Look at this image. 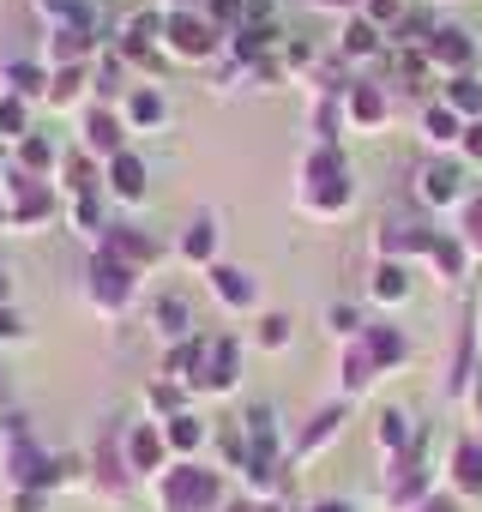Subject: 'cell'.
Segmentation results:
<instances>
[{"label":"cell","mask_w":482,"mask_h":512,"mask_svg":"<svg viewBox=\"0 0 482 512\" xmlns=\"http://www.w3.org/2000/svg\"><path fill=\"white\" fill-rule=\"evenodd\" d=\"M217 500V476L211 470H169L163 476V506L169 512H205Z\"/></svg>","instance_id":"obj_1"},{"label":"cell","mask_w":482,"mask_h":512,"mask_svg":"<svg viewBox=\"0 0 482 512\" xmlns=\"http://www.w3.org/2000/svg\"><path fill=\"white\" fill-rule=\"evenodd\" d=\"M91 290H97V302H109V308H121L127 296H133V266H121V260H103L91 266Z\"/></svg>","instance_id":"obj_2"},{"label":"cell","mask_w":482,"mask_h":512,"mask_svg":"<svg viewBox=\"0 0 482 512\" xmlns=\"http://www.w3.org/2000/svg\"><path fill=\"white\" fill-rule=\"evenodd\" d=\"M109 260H121V266H145V260H157V241L139 235V229H127V223H109Z\"/></svg>","instance_id":"obj_3"},{"label":"cell","mask_w":482,"mask_h":512,"mask_svg":"<svg viewBox=\"0 0 482 512\" xmlns=\"http://www.w3.org/2000/svg\"><path fill=\"white\" fill-rule=\"evenodd\" d=\"M169 43H175L181 55H211V25L193 19V13H175V19H169Z\"/></svg>","instance_id":"obj_4"},{"label":"cell","mask_w":482,"mask_h":512,"mask_svg":"<svg viewBox=\"0 0 482 512\" xmlns=\"http://www.w3.org/2000/svg\"><path fill=\"white\" fill-rule=\"evenodd\" d=\"M428 55H434V61H446V67H464V61H470V37H464V31H434Z\"/></svg>","instance_id":"obj_5"},{"label":"cell","mask_w":482,"mask_h":512,"mask_svg":"<svg viewBox=\"0 0 482 512\" xmlns=\"http://www.w3.org/2000/svg\"><path fill=\"white\" fill-rule=\"evenodd\" d=\"M13 193H19V199H13V217H19V223H31V217H43V211H49V193H43L37 181H25V175H19V181H13Z\"/></svg>","instance_id":"obj_6"},{"label":"cell","mask_w":482,"mask_h":512,"mask_svg":"<svg viewBox=\"0 0 482 512\" xmlns=\"http://www.w3.org/2000/svg\"><path fill=\"white\" fill-rule=\"evenodd\" d=\"M458 181H464V175H458L452 163H434V169H422V199H452Z\"/></svg>","instance_id":"obj_7"},{"label":"cell","mask_w":482,"mask_h":512,"mask_svg":"<svg viewBox=\"0 0 482 512\" xmlns=\"http://www.w3.org/2000/svg\"><path fill=\"white\" fill-rule=\"evenodd\" d=\"M205 380H211L217 392H223V386H235V344H229V338H217V344H211V374H205Z\"/></svg>","instance_id":"obj_8"},{"label":"cell","mask_w":482,"mask_h":512,"mask_svg":"<svg viewBox=\"0 0 482 512\" xmlns=\"http://www.w3.org/2000/svg\"><path fill=\"white\" fill-rule=\"evenodd\" d=\"M115 193H127V199L145 193V163L139 157H115Z\"/></svg>","instance_id":"obj_9"},{"label":"cell","mask_w":482,"mask_h":512,"mask_svg":"<svg viewBox=\"0 0 482 512\" xmlns=\"http://www.w3.org/2000/svg\"><path fill=\"white\" fill-rule=\"evenodd\" d=\"M85 37H91V31H73V25H61V31L49 37V55H55V61H79V55H85Z\"/></svg>","instance_id":"obj_10"},{"label":"cell","mask_w":482,"mask_h":512,"mask_svg":"<svg viewBox=\"0 0 482 512\" xmlns=\"http://www.w3.org/2000/svg\"><path fill=\"white\" fill-rule=\"evenodd\" d=\"M85 139H91V151H115V145H121L115 115H91V121H85Z\"/></svg>","instance_id":"obj_11"},{"label":"cell","mask_w":482,"mask_h":512,"mask_svg":"<svg viewBox=\"0 0 482 512\" xmlns=\"http://www.w3.org/2000/svg\"><path fill=\"white\" fill-rule=\"evenodd\" d=\"M211 278H217V296H223V302H248V296H254V284H248V278H241L235 266H217Z\"/></svg>","instance_id":"obj_12"},{"label":"cell","mask_w":482,"mask_h":512,"mask_svg":"<svg viewBox=\"0 0 482 512\" xmlns=\"http://www.w3.org/2000/svg\"><path fill=\"white\" fill-rule=\"evenodd\" d=\"M368 356H374V362H404V338H398V332H386V326H380V332H374V338H368Z\"/></svg>","instance_id":"obj_13"},{"label":"cell","mask_w":482,"mask_h":512,"mask_svg":"<svg viewBox=\"0 0 482 512\" xmlns=\"http://www.w3.org/2000/svg\"><path fill=\"white\" fill-rule=\"evenodd\" d=\"M446 97H452V109H464V115H476V109H482V85H476V79H452V91H446Z\"/></svg>","instance_id":"obj_14"},{"label":"cell","mask_w":482,"mask_h":512,"mask_svg":"<svg viewBox=\"0 0 482 512\" xmlns=\"http://www.w3.org/2000/svg\"><path fill=\"white\" fill-rule=\"evenodd\" d=\"M157 452H163L157 428H139V434H133V464H139V470H151V464H157Z\"/></svg>","instance_id":"obj_15"},{"label":"cell","mask_w":482,"mask_h":512,"mask_svg":"<svg viewBox=\"0 0 482 512\" xmlns=\"http://www.w3.org/2000/svg\"><path fill=\"white\" fill-rule=\"evenodd\" d=\"M458 482L482 488V446H458Z\"/></svg>","instance_id":"obj_16"},{"label":"cell","mask_w":482,"mask_h":512,"mask_svg":"<svg viewBox=\"0 0 482 512\" xmlns=\"http://www.w3.org/2000/svg\"><path fill=\"white\" fill-rule=\"evenodd\" d=\"M211 247H217V229H211V217H199V223H193V235H187V260H205Z\"/></svg>","instance_id":"obj_17"},{"label":"cell","mask_w":482,"mask_h":512,"mask_svg":"<svg viewBox=\"0 0 482 512\" xmlns=\"http://www.w3.org/2000/svg\"><path fill=\"white\" fill-rule=\"evenodd\" d=\"M133 121H139V127H157V121H163V97H157V91H139V97H133Z\"/></svg>","instance_id":"obj_18"},{"label":"cell","mask_w":482,"mask_h":512,"mask_svg":"<svg viewBox=\"0 0 482 512\" xmlns=\"http://www.w3.org/2000/svg\"><path fill=\"white\" fill-rule=\"evenodd\" d=\"M181 326H187V308H181L175 296H169V302H157V332H169V338H175Z\"/></svg>","instance_id":"obj_19"},{"label":"cell","mask_w":482,"mask_h":512,"mask_svg":"<svg viewBox=\"0 0 482 512\" xmlns=\"http://www.w3.org/2000/svg\"><path fill=\"white\" fill-rule=\"evenodd\" d=\"M380 440H386V446H404V440H410V416L386 410V416H380Z\"/></svg>","instance_id":"obj_20"},{"label":"cell","mask_w":482,"mask_h":512,"mask_svg":"<svg viewBox=\"0 0 482 512\" xmlns=\"http://www.w3.org/2000/svg\"><path fill=\"white\" fill-rule=\"evenodd\" d=\"M350 109H356V121H380V109H386V103H380V91H356V97H350Z\"/></svg>","instance_id":"obj_21"},{"label":"cell","mask_w":482,"mask_h":512,"mask_svg":"<svg viewBox=\"0 0 482 512\" xmlns=\"http://www.w3.org/2000/svg\"><path fill=\"white\" fill-rule=\"evenodd\" d=\"M344 49H350V55H368V49H374V25H350V31H344Z\"/></svg>","instance_id":"obj_22"},{"label":"cell","mask_w":482,"mask_h":512,"mask_svg":"<svg viewBox=\"0 0 482 512\" xmlns=\"http://www.w3.org/2000/svg\"><path fill=\"white\" fill-rule=\"evenodd\" d=\"M7 79H13V91H43V73H37L31 61H19V67H13Z\"/></svg>","instance_id":"obj_23"},{"label":"cell","mask_w":482,"mask_h":512,"mask_svg":"<svg viewBox=\"0 0 482 512\" xmlns=\"http://www.w3.org/2000/svg\"><path fill=\"white\" fill-rule=\"evenodd\" d=\"M428 133H434V139H452V133H458V115H452V109H428Z\"/></svg>","instance_id":"obj_24"},{"label":"cell","mask_w":482,"mask_h":512,"mask_svg":"<svg viewBox=\"0 0 482 512\" xmlns=\"http://www.w3.org/2000/svg\"><path fill=\"white\" fill-rule=\"evenodd\" d=\"M169 440H175V446H199V422H193V416H175V422H169Z\"/></svg>","instance_id":"obj_25"},{"label":"cell","mask_w":482,"mask_h":512,"mask_svg":"<svg viewBox=\"0 0 482 512\" xmlns=\"http://www.w3.org/2000/svg\"><path fill=\"white\" fill-rule=\"evenodd\" d=\"M338 422H344V416H338V410H326V416H320V422H314V428L302 434V452H308V446H320V440H326V434H332Z\"/></svg>","instance_id":"obj_26"},{"label":"cell","mask_w":482,"mask_h":512,"mask_svg":"<svg viewBox=\"0 0 482 512\" xmlns=\"http://www.w3.org/2000/svg\"><path fill=\"white\" fill-rule=\"evenodd\" d=\"M0 133H25V109L7 97V103H0Z\"/></svg>","instance_id":"obj_27"},{"label":"cell","mask_w":482,"mask_h":512,"mask_svg":"<svg viewBox=\"0 0 482 512\" xmlns=\"http://www.w3.org/2000/svg\"><path fill=\"white\" fill-rule=\"evenodd\" d=\"M368 368H374V356H362V350H356V356L344 362V380H350V386H362V380H368Z\"/></svg>","instance_id":"obj_28"},{"label":"cell","mask_w":482,"mask_h":512,"mask_svg":"<svg viewBox=\"0 0 482 512\" xmlns=\"http://www.w3.org/2000/svg\"><path fill=\"white\" fill-rule=\"evenodd\" d=\"M434 260H440L446 272H464V253H458L452 241H434Z\"/></svg>","instance_id":"obj_29"},{"label":"cell","mask_w":482,"mask_h":512,"mask_svg":"<svg viewBox=\"0 0 482 512\" xmlns=\"http://www.w3.org/2000/svg\"><path fill=\"white\" fill-rule=\"evenodd\" d=\"M374 290H380V296H404V272H398V266H386V272H380V284H374Z\"/></svg>","instance_id":"obj_30"},{"label":"cell","mask_w":482,"mask_h":512,"mask_svg":"<svg viewBox=\"0 0 482 512\" xmlns=\"http://www.w3.org/2000/svg\"><path fill=\"white\" fill-rule=\"evenodd\" d=\"M260 338H266V344H284V338H290V320H284V314H272V320L260 326Z\"/></svg>","instance_id":"obj_31"},{"label":"cell","mask_w":482,"mask_h":512,"mask_svg":"<svg viewBox=\"0 0 482 512\" xmlns=\"http://www.w3.org/2000/svg\"><path fill=\"white\" fill-rule=\"evenodd\" d=\"M464 229H470V247H482V199L470 205V217H464Z\"/></svg>","instance_id":"obj_32"},{"label":"cell","mask_w":482,"mask_h":512,"mask_svg":"<svg viewBox=\"0 0 482 512\" xmlns=\"http://www.w3.org/2000/svg\"><path fill=\"white\" fill-rule=\"evenodd\" d=\"M25 163H49V145L43 139H25Z\"/></svg>","instance_id":"obj_33"},{"label":"cell","mask_w":482,"mask_h":512,"mask_svg":"<svg viewBox=\"0 0 482 512\" xmlns=\"http://www.w3.org/2000/svg\"><path fill=\"white\" fill-rule=\"evenodd\" d=\"M374 19H398V0H374Z\"/></svg>","instance_id":"obj_34"},{"label":"cell","mask_w":482,"mask_h":512,"mask_svg":"<svg viewBox=\"0 0 482 512\" xmlns=\"http://www.w3.org/2000/svg\"><path fill=\"white\" fill-rule=\"evenodd\" d=\"M464 145H470V151L482 157V127H470V133H464Z\"/></svg>","instance_id":"obj_35"},{"label":"cell","mask_w":482,"mask_h":512,"mask_svg":"<svg viewBox=\"0 0 482 512\" xmlns=\"http://www.w3.org/2000/svg\"><path fill=\"white\" fill-rule=\"evenodd\" d=\"M13 332H19V320H13V314H0V338H13Z\"/></svg>","instance_id":"obj_36"},{"label":"cell","mask_w":482,"mask_h":512,"mask_svg":"<svg viewBox=\"0 0 482 512\" xmlns=\"http://www.w3.org/2000/svg\"><path fill=\"white\" fill-rule=\"evenodd\" d=\"M314 512H350V506H338V500H326V506H314Z\"/></svg>","instance_id":"obj_37"},{"label":"cell","mask_w":482,"mask_h":512,"mask_svg":"<svg viewBox=\"0 0 482 512\" xmlns=\"http://www.w3.org/2000/svg\"><path fill=\"white\" fill-rule=\"evenodd\" d=\"M422 512H452V506H446V500H428V506H422Z\"/></svg>","instance_id":"obj_38"},{"label":"cell","mask_w":482,"mask_h":512,"mask_svg":"<svg viewBox=\"0 0 482 512\" xmlns=\"http://www.w3.org/2000/svg\"><path fill=\"white\" fill-rule=\"evenodd\" d=\"M326 7H350V0H326Z\"/></svg>","instance_id":"obj_39"},{"label":"cell","mask_w":482,"mask_h":512,"mask_svg":"<svg viewBox=\"0 0 482 512\" xmlns=\"http://www.w3.org/2000/svg\"><path fill=\"white\" fill-rule=\"evenodd\" d=\"M0 296H7V284H0Z\"/></svg>","instance_id":"obj_40"}]
</instances>
